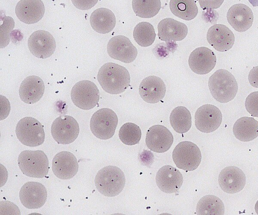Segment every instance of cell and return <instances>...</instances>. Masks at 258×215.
Wrapping results in <instances>:
<instances>
[{
    "mask_svg": "<svg viewBox=\"0 0 258 215\" xmlns=\"http://www.w3.org/2000/svg\"><path fill=\"white\" fill-rule=\"evenodd\" d=\"M156 182L158 188L166 193L177 192L183 183L180 172L170 165H165L158 171Z\"/></svg>",
    "mask_w": 258,
    "mask_h": 215,
    "instance_id": "obj_18",
    "label": "cell"
},
{
    "mask_svg": "<svg viewBox=\"0 0 258 215\" xmlns=\"http://www.w3.org/2000/svg\"><path fill=\"white\" fill-rule=\"evenodd\" d=\"M90 22L94 30L99 33L106 34L114 29L116 18L110 10L101 8L93 12L90 16Z\"/></svg>",
    "mask_w": 258,
    "mask_h": 215,
    "instance_id": "obj_25",
    "label": "cell"
},
{
    "mask_svg": "<svg viewBox=\"0 0 258 215\" xmlns=\"http://www.w3.org/2000/svg\"><path fill=\"white\" fill-rule=\"evenodd\" d=\"M107 50L111 58L124 63L134 61L138 54L136 47L127 37L123 35L111 38L108 42Z\"/></svg>",
    "mask_w": 258,
    "mask_h": 215,
    "instance_id": "obj_11",
    "label": "cell"
},
{
    "mask_svg": "<svg viewBox=\"0 0 258 215\" xmlns=\"http://www.w3.org/2000/svg\"><path fill=\"white\" fill-rule=\"evenodd\" d=\"M227 19L235 30L242 32L252 26L253 15L249 7L242 4L231 6L227 13Z\"/></svg>",
    "mask_w": 258,
    "mask_h": 215,
    "instance_id": "obj_22",
    "label": "cell"
},
{
    "mask_svg": "<svg viewBox=\"0 0 258 215\" xmlns=\"http://www.w3.org/2000/svg\"><path fill=\"white\" fill-rule=\"evenodd\" d=\"M170 122L173 129L177 133L187 132L191 126V117L189 111L183 106L175 108L170 114Z\"/></svg>",
    "mask_w": 258,
    "mask_h": 215,
    "instance_id": "obj_29",
    "label": "cell"
},
{
    "mask_svg": "<svg viewBox=\"0 0 258 215\" xmlns=\"http://www.w3.org/2000/svg\"><path fill=\"white\" fill-rule=\"evenodd\" d=\"M79 131L78 122L69 115L58 117L53 121L51 127V135L59 144L67 145L74 142Z\"/></svg>",
    "mask_w": 258,
    "mask_h": 215,
    "instance_id": "obj_9",
    "label": "cell"
},
{
    "mask_svg": "<svg viewBox=\"0 0 258 215\" xmlns=\"http://www.w3.org/2000/svg\"><path fill=\"white\" fill-rule=\"evenodd\" d=\"M71 96L77 107L83 110H89L98 104L100 93L94 83L89 80H83L73 86Z\"/></svg>",
    "mask_w": 258,
    "mask_h": 215,
    "instance_id": "obj_8",
    "label": "cell"
},
{
    "mask_svg": "<svg viewBox=\"0 0 258 215\" xmlns=\"http://www.w3.org/2000/svg\"><path fill=\"white\" fill-rule=\"evenodd\" d=\"M44 12V5L41 0H20L15 8L18 18L27 24L39 21L43 17Z\"/></svg>",
    "mask_w": 258,
    "mask_h": 215,
    "instance_id": "obj_21",
    "label": "cell"
},
{
    "mask_svg": "<svg viewBox=\"0 0 258 215\" xmlns=\"http://www.w3.org/2000/svg\"><path fill=\"white\" fill-rule=\"evenodd\" d=\"M224 211L223 201L213 195H207L202 197L196 208V213L198 215H223Z\"/></svg>",
    "mask_w": 258,
    "mask_h": 215,
    "instance_id": "obj_27",
    "label": "cell"
},
{
    "mask_svg": "<svg viewBox=\"0 0 258 215\" xmlns=\"http://www.w3.org/2000/svg\"><path fill=\"white\" fill-rule=\"evenodd\" d=\"M158 36L164 41H178L186 36L188 29L185 24L172 18L162 20L158 24Z\"/></svg>",
    "mask_w": 258,
    "mask_h": 215,
    "instance_id": "obj_23",
    "label": "cell"
},
{
    "mask_svg": "<svg viewBox=\"0 0 258 215\" xmlns=\"http://www.w3.org/2000/svg\"><path fill=\"white\" fill-rule=\"evenodd\" d=\"M73 4L78 9L88 10L94 7L99 0H71Z\"/></svg>",
    "mask_w": 258,
    "mask_h": 215,
    "instance_id": "obj_36",
    "label": "cell"
},
{
    "mask_svg": "<svg viewBox=\"0 0 258 215\" xmlns=\"http://www.w3.org/2000/svg\"><path fill=\"white\" fill-rule=\"evenodd\" d=\"M97 80L102 88L110 94H119L130 86L131 78L128 71L123 66L107 62L99 69Z\"/></svg>",
    "mask_w": 258,
    "mask_h": 215,
    "instance_id": "obj_1",
    "label": "cell"
},
{
    "mask_svg": "<svg viewBox=\"0 0 258 215\" xmlns=\"http://www.w3.org/2000/svg\"><path fill=\"white\" fill-rule=\"evenodd\" d=\"M224 0H198L203 10H211L219 8Z\"/></svg>",
    "mask_w": 258,
    "mask_h": 215,
    "instance_id": "obj_35",
    "label": "cell"
},
{
    "mask_svg": "<svg viewBox=\"0 0 258 215\" xmlns=\"http://www.w3.org/2000/svg\"><path fill=\"white\" fill-rule=\"evenodd\" d=\"M173 142L171 132L164 126L154 125L148 130L146 144L151 151L158 153L167 151Z\"/></svg>",
    "mask_w": 258,
    "mask_h": 215,
    "instance_id": "obj_14",
    "label": "cell"
},
{
    "mask_svg": "<svg viewBox=\"0 0 258 215\" xmlns=\"http://www.w3.org/2000/svg\"><path fill=\"white\" fill-rule=\"evenodd\" d=\"M125 184V177L118 167L107 166L100 169L95 178V184L98 191L107 197L118 195Z\"/></svg>",
    "mask_w": 258,
    "mask_h": 215,
    "instance_id": "obj_3",
    "label": "cell"
},
{
    "mask_svg": "<svg viewBox=\"0 0 258 215\" xmlns=\"http://www.w3.org/2000/svg\"><path fill=\"white\" fill-rule=\"evenodd\" d=\"M248 78L250 84L258 88V66L253 67L250 70Z\"/></svg>",
    "mask_w": 258,
    "mask_h": 215,
    "instance_id": "obj_37",
    "label": "cell"
},
{
    "mask_svg": "<svg viewBox=\"0 0 258 215\" xmlns=\"http://www.w3.org/2000/svg\"><path fill=\"white\" fill-rule=\"evenodd\" d=\"M117 123L116 113L110 109L103 108L93 114L90 120V129L97 138L108 139L114 135Z\"/></svg>",
    "mask_w": 258,
    "mask_h": 215,
    "instance_id": "obj_6",
    "label": "cell"
},
{
    "mask_svg": "<svg viewBox=\"0 0 258 215\" xmlns=\"http://www.w3.org/2000/svg\"><path fill=\"white\" fill-rule=\"evenodd\" d=\"M118 135L120 140L125 145L133 146L139 142L142 135L140 128L137 124L127 122L121 126Z\"/></svg>",
    "mask_w": 258,
    "mask_h": 215,
    "instance_id": "obj_32",
    "label": "cell"
},
{
    "mask_svg": "<svg viewBox=\"0 0 258 215\" xmlns=\"http://www.w3.org/2000/svg\"><path fill=\"white\" fill-rule=\"evenodd\" d=\"M132 7L137 16L150 18L158 13L161 4L160 0H133Z\"/></svg>",
    "mask_w": 258,
    "mask_h": 215,
    "instance_id": "obj_31",
    "label": "cell"
},
{
    "mask_svg": "<svg viewBox=\"0 0 258 215\" xmlns=\"http://www.w3.org/2000/svg\"><path fill=\"white\" fill-rule=\"evenodd\" d=\"M134 38L141 46L148 47L151 45L156 38V33L153 25L149 22H142L135 27Z\"/></svg>",
    "mask_w": 258,
    "mask_h": 215,
    "instance_id": "obj_30",
    "label": "cell"
},
{
    "mask_svg": "<svg viewBox=\"0 0 258 215\" xmlns=\"http://www.w3.org/2000/svg\"><path fill=\"white\" fill-rule=\"evenodd\" d=\"M45 90L43 80L36 76L26 77L21 83L19 91L20 99L24 103H36L42 98Z\"/></svg>",
    "mask_w": 258,
    "mask_h": 215,
    "instance_id": "obj_24",
    "label": "cell"
},
{
    "mask_svg": "<svg viewBox=\"0 0 258 215\" xmlns=\"http://www.w3.org/2000/svg\"><path fill=\"white\" fill-rule=\"evenodd\" d=\"M216 63V57L213 51L206 47L196 48L190 53L188 64L191 70L198 75L210 73Z\"/></svg>",
    "mask_w": 258,
    "mask_h": 215,
    "instance_id": "obj_17",
    "label": "cell"
},
{
    "mask_svg": "<svg viewBox=\"0 0 258 215\" xmlns=\"http://www.w3.org/2000/svg\"><path fill=\"white\" fill-rule=\"evenodd\" d=\"M172 159L177 168L186 171H191L200 165L202 154L195 144L183 141L179 142L174 148Z\"/></svg>",
    "mask_w": 258,
    "mask_h": 215,
    "instance_id": "obj_7",
    "label": "cell"
},
{
    "mask_svg": "<svg viewBox=\"0 0 258 215\" xmlns=\"http://www.w3.org/2000/svg\"><path fill=\"white\" fill-rule=\"evenodd\" d=\"M139 90V94L144 101L154 104L163 99L166 89L161 78L155 76H150L142 81Z\"/></svg>",
    "mask_w": 258,
    "mask_h": 215,
    "instance_id": "obj_20",
    "label": "cell"
},
{
    "mask_svg": "<svg viewBox=\"0 0 258 215\" xmlns=\"http://www.w3.org/2000/svg\"><path fill=\"white\" fill-rule=\"evenodd\" d=\"M47 190L45 186L37 182H28L21 187L19 197L22 204L28 209L42 207L47 199Z\"/></svg>",
    "mask_w": 258,
    "mask_h": 215,
    "instance_id": "obj_13",
    "label": "cell"
},
{
    "mask_svg": "<svg viewBox=\"0 0 258 215\" xmlns=\"http://www.w3.org/2000/svg\"><path fill=\"white\" fill-rule=\"evenodd\" d=\"M246 177L241 169L236 166H228L223 169L218 177L221 189L229 194L237 193L244 188Z\"/></svg>",
    "mask_w": 258,
    "mask_h": 215,
    "instance_id": "obj_15",
    "label": "cell"
},
{
    "mask_svg": "<svg viewBox=\"0 0 258 215\" xmlns=\"http://www.w3.org/2000/svg\"><path fill=\"white\" fill-rule=\"evenodd\" d=\"M235 137L242 141H249L258 136V121L250 117L238 119L233 127Z\"/></svg>",
    "mask_w": 258,
    "mask_h": 215,
    "instance_id": "obj_26",
    "label": "cell"
},
{
    "mask_svg": "<svg viewBox=\"0 0 258 215\" xmlns=\"http://www.w3.org/2000/svg\"><path fill=\"white\" fill-rule=\"evenodd\" d=\"M15 25L13 18L5 17L4 23L1 26V48L6 47L10 42V34Z\"/></svg>",
    "mask_w": 258,
    "mask_h": 215,
    "instance_id": "obj_33",
    "label": "cell"
},
{
    "mask_svg": "<svg viewBox=\"0 0 258 215\" xmlns=\"http://www.w3.org/2000/svg\"><path fill=\"white\" fill-rule=\"evenodd\" d=\"M245 106L252 116L258 117V91L248 95L245 100Z\"/></svg>",
    "mask_w": 258,
    "mask_h": 215,
    "instance_id": "obj_34",
    "label": "cell"
},
{
    "mask_svg": "<svg viewBox=\"0 0 258 215\" xmlns=\"http://www.w3.org/2000/svg\"><path fill=\"white\" fill-rule=\"evenodd\" d=\"M254 209L256 213L257 214H258V200L256 201L255 204Z\"/></svg>",
    "mask_w": 258,
    "mask_h": 215,
    "instance_id": "obj_39",
    "label": "cell"
},
{
    "mask_svg": "<svg viewBox=\"0 0 258 215\" xmlns=\"http://www.w3.org/2000/svg\"><path fill=\"white\" fill-rule=\"evenodd\" d=\"M207 39L215 49L224 52L232 48L235 36L232 31L225 25L215 24L208 29Z\"/></svg>",
    "mask_w": 258,
    "mask_h": 215,
    "instance_id": "obj_19",
    "label": "cell"
},
{
    "mask_svg": "<svg viewBox=\"0 0 258 215\" xmlns=\"http://www.w3.org/2000/svg\"><path fill=\"white\" fill-rule=\"evenodd\" d=\"M208 86L213 98L222 103L232 100L238 91V85L234 77L224 69H218L212 75Z\"/></svg>",
    "mask_w": 258,
    "mask_h": 215,
    "instance_id": "obj_2",
    "label": "cell"
},
{
    "mask_svg": "<svg viewBox=\"0 0 258 215\" xmlns=\"http://www.w3.org/2000/svg\"><path fill=\"white\" fill-rule=\"evenodd\" d=\"M169 7L173 15L187 21L194 19L198 13L195 0H170Z\"/></svg>",
    "mask_w": 258,
    "mask_h": 215,
    "instance_id": "obj_28",
    "label": "cell"
},
{
    "mask_svg": "<svg viewBox=\"0 0 258 215\" xmlns=\"http://www.w3.org/2000/svg\"><path fill=\"white\" fill-rule=\"evenodd\" d=\"M195 125L197 128L204 133H210L220 126L222 121V113L218 108L211 104L200 107L196 112Z\"/></svg>",
    "mask_w": 258,
    "mask_h": 215,
    "instance_id": "obj_10",
    "label": "cell"
},
{
    "mask_svg": "<svg viewBox=\"0 0 258 215\" xmlns=\"http://www.w3.org/2000/svg\"><path fill=\"white\" fill-rule=\"evenodd\" d=\"M16 134L22 144L31 147L42 145L45 139L43 126L32 117H25L19 121L16 127Z\"/></svg>",
    "mask_w": 258,
    "mask_h": 215,
    "instance_id": "obj_5",
    "label": "cell"
},
{
    "mask_svg": "<svg viewBox=\"0 0 258 215\" xmlns=\"http://www.w3.org/2000/svg\"><path fill=\"white\" fill-rule=\"evenodd\" d=\"M28 46L33 55L44 59L53 54L56 48V43L54 37L49 32L37 30L29 37Z\"/></svg>",
    "mask_w": 258,
    "mask_h": 215,
    "instance_id": "obj_12",
    "label": "cell"
},
{
    "mask_svg": "<svg viewBox=\"0 0 258 215\" xmlns=\"http://www.w3.org/2000/svg\"><path fill=\"white\" fill-rule=\"evenodd\" d=\"M52 169L56 177L67 180L71 179L77 174L79 165L77 158L73 153L68 151H61L53 157Z\"/></svg>",
    "mask_w": 258,
    "mask_h": 215,
    "instance_id": "obj_16",
    "label": "cell"
},
{
    "mask_svg": "<svg viewBox=\"0 0 258 215\" xmlns=\"http://www.w3.org/2000/svg\"><path fill=\"white\" fill-rule=\"evenodd\" d=\"M253 7L258 6V0H248Z\"/></svg>",
    "mask_w": 258,
    "mask_h": 215,
    "instance_id": "obj_38",
    "label": "cell"
},
{
    "mask_svg": "<svg viewBox=\"0 0 258 215\" xmlns=\"http://www.w3.org/2000/svg\"><path fill=\"white\" fill-rule=\"evenodd\" d=\"M18 163L22 172L28 177L42 178L48 174L49 161L42 151H23L19 156Z\"/></svg>",
    "mask_w": 258,
    "mask_h": 215,
    "instance_id": "obj_4",
    "label": "cell"
}]
</instances>
